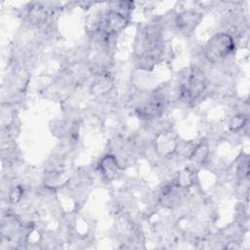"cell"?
I'll return each mask as SVG.
<instances>
[{"mask_svg": "<svg viewBox=\"0 0 250 250\" xmlns=\"http://www.w3.org/2000/svg\"><path fill=\"white\" fill-rule=\"evenodd\" d=\"M233 49L232 37L228 33H218L207 42L204 53L210 62H217L229 56Z\"/></svg>", "mask_w": 250, "mask_h": 250, "instance_id": "obj_1", "label": "cell"}, {"mask_svg": "<svg viewBox=\"0 0 250 250\" xmlns=\"http://www.w3.org/2000/svg\"><path fill=\"white\" fill-rule=\"evenodd\" d=\"M205 77L199 70H191L180 87L181 99L184 102H192L198 98L205 90Z\"/></svg>", "mask_w": 250, "mask_h": 250, "instance_id": "obj_2", "label": "cell"}, {"mask_svg": "<svg viewBox=\"0 0 250 250\" xmlns=\"http://www.w3.org/2000/svg\"><path fill=\"white\" fill-rule=\"evenodd\" d=\"M99 168L101 173L106 180H114L121 173L119 163L116 157L112 154L104 155L99 163Z\"/></svg>", "mask_w": 250, "mask_h": 250, "instance_id": "obj_3", "label": "cell"}, {"mask_svg": "<svg viewBox=\"0 0 250 250\" xmlns=\"http://www.w3.org/2000/svg\"><path fill=\"white\" fill-rule=\"evenodd\" d=\"M127 17L121 13L110 10L104 20V31L107 33H114L123 29L127 24Z\"/></svg>", "mask_w": 250, "mask_h": 250, "instance_id": "obj_4", "label": "cell"}, {"mask_svg": "<svg viewBox=\"0 0 250 250\" xmlns=\"http://www.w3.org/2000/svg\"><path fill=\"white\" fill-rule=\"evenodd\" d=\"M200 20H201L200 14L192 11H186L178 16L176 23L179 29H181L183 32L188 33L193 31V29L196 27Z\"/></svg>", "mask_w": 250, "mask_h": 250, "instance_id": "obj_5", "label": "cell"}, {"mask_svg": "<svg viewBox=\"0 0 250 250\" xmlns=\"http://www.w3.org/2000/svg\"><path fill=\"white\" fill-rule=\"evenodd\" d=\"M207 153H208V149H207V146L201 144L199 145L194 151L191 154V159L196 162V163H202L205 158L207 157Z\"/></svg>", "mask_w": 250, "mask_h": 250, "instance_id": "obj_6", "label": "cell"}, {"mask_svg": "<svg viewBox=\"0 0 250 250\" xmlns=\"http://www.w3.org/2000/svg\"><path fill=\"white\" fill-rule=\"evenodd\" d=\"M191 182H192V175L190 171H188V169H185L179 174L176 186L179 188H187L191 184Z\"/></svg>", "mask_w": 250, "mask_h": 250, "instance_id": "obj_7", "label": "cell"}, {"mask_svg": "<svg viewBox=\"0 0 250 250\" xmlns=\"http://www.w3.org/2000/svg\"><path fill=\"white\" fill-rule=\"evenodd\" d=\"M245 122H246V118L244 116H235L230 124H229V127L232 131H237V130H240L244 125H245Z\"/></svg>", "mask_w": 250, "mask_h": 250, "instance_id": "obj_8", "label": "cell"}, {"mask_svg": "<svg viewBox=\"0 0 250 250\" xmlns=\"http://www.w3.org/2000/svg\"><path fill=\"white\" fill-rule=\"evenodd\" d=\"M21 195H22V190L19 187H17L14 189L11 190L9 197H10V200L12 202H17V201H19L21 199Z\"/></svg>", "mask_w": 250, "mask_h": 250, "instance_id": "obj_9", "label": "cell"}]
</instances>
